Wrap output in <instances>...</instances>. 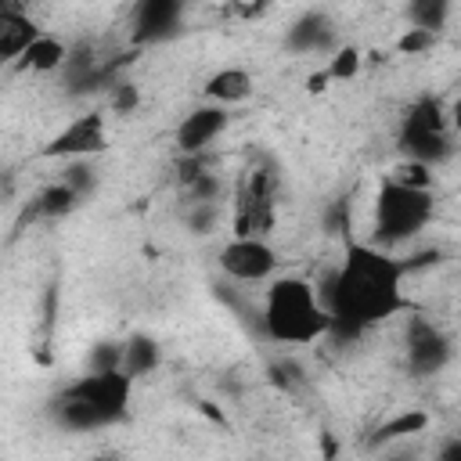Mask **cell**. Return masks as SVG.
Here are the masks:
<instances>
[{"instance_id": "1", "label": "cell", "mask_w": 461, "mask_h": 461, "mask_svg": "<svg viewBox=\"0 0 461 461\" xmlns=\"http://www.w3.org/2000/svg\"><path fill=\"white\" fill-rule=\"evenodd\" d=\"M407 267L389 249H378L375 241H346L342 259L335 270L324 274L317 285L324 310L331 313V339L357 342L371 328L414 313L411 295L403 292Z\"/></svg>"}, {"instance_id": "2", "label": "cell", "mask_w": 461, "mask_h": 461, "mask_svg": "<svg viewBox=\"0 0 461 461\" xmlns=\"http://www.w3.org/2000/svg\"><path fill=\"white\" fill-rule=\"evenodd\" d=\"M263 335L277 346H310L328 339L331 313L321 303V292L303 274H277L263 292Z\"/></svg>"}, {"instance_id": "3", "label": "cell", "mask_w": 461, "mask_h": 461, "mask_svg": "<svg viewBox=\"0 0 461 461\" xmlns=\"http://www.w3.org/2000/svg\"><path fill=\"white\" fill-rule=\"evenodd\" d=\"M432 216H436L432 191H411V187H400L396 180L382 176L378 194H375V209H371L375 245L378 249L411 245L432 223Z\"/></svg>"}, {"instance_id": "4", "label": "cell", "mask_w": 461, "mask_h": 461, "mask_svg": "<svg viewBox=\"0 0 461 461\" xmlns=\"http://www.w3.org/2000/svg\"><path fill=\"white\" fill-rule=\"evenodd\" d=\"M396 144L403 151V158L425 162V166H443L454 155L450 144V119H447V104L432 94H421L414 104H407L403 119H400V133Z\"/></svg>"}, {"instance_id": "5", "label": "cell", "mask_w": 461, "mask_h": 461, "mask_svg": "<svg viewBox=\"0 0 461 461\" xmlns=\"http://www.w3.org/2000/svg\"><path fill=\"white\" fill-rule=\"evenodd\" d=\"M61 396L68 400H79L86 407H94L104 425H122L130 418V400H133V378L126 371H86L79 375L76 382H68L61 389Z\"/></svg>"}, {"instance_id": "6", "label": "cell", "mask_w": 461, "mask_h": 461, "mask_svg": "<svg viewBox=\"0 0 461 461\" xmlns=\"http://www.w3.org/2000/svg\"><path fill=\"white\" fill-rule=\"evenodd\" d=\"M108 151V115L101 108H90L76 119H68L43 148L40 158H58V162H83L94 155Z\"/></svg>"}, {"instance_id": "7", "label": "cell", "mask_w": 461, "mask_h": 461, "mask_svg": "<svg viewBox=\"0 0 461 461\" xmlns=\"http://www.w3.org/2000/svg\"><path fill=\"white\" fill-rule=\"evenodd\" d=\"M216 267L223 277L241 285H270L281 270V256L267 238H230L216 252Z\"/></svg>"}, {"instance_id": "8", "label": "cell", "mask_w": 461, "mask_h": 461, "mask_svg": "<svg viewBox=\"0 0 461 461\" xmlns=\"http://www.w3.org/2000/svg\"><path fill=\"white\" fill-rule=\"evenodd\" d=\"M454 360V339L432 324L421 313H411L403 324V364L414 378H429L439 375L447 364Z\"/></svg>"}, {"instance_id": "9", "label": "cell", "mask_w": 461, "mask_h": 461, "mask_svg": "<svg viewBox=\"0 0 461 461\" xmlns=\"http://www.w3.org/2000/svg\"><path fill=\"white\" fill-rule=\"evenodd\" d=\"M230 130V108H220V104H198L191 108L176 133H173V144H176V155H205L223 133Z\"/></svg>"}, {"instance_id": "10", "label": "cell", "mask_w": 461, "mask_h": 461, "mask_svg": "<svg viewBox=\"0 0 461 461\" xmlns=\"http://www.w3.org/2000/svg\"><path fill=\"white\" fill-rule=\"evenodd\" d=\"M184 22V4L180 0H140L130 14V43L133 47H151L180 32Z\"/></svg>"}, {"instance_id": "11", "label": "cell", "mask_w": 461, "mask_h": 461, "mask_svg": "<svg viewBox=\"0 0 461 461\" xmlns=\"http://www.w3.org/2000/svg\"><path fill=\"white\" fill-rule=\"evenodd\" d=\"M285 47L292 54H335L342 43H339V32H335V22L324 14V11H303L288 32H285Z\"/></svg>"}, {"instance_id": "12", "label": "cell", "mask_w": 461, "mask_h": 461, "mask_svg": "<svg viewBox=\"0 0 461 461\" xmlns=\"http://www.w3.org/2000/svg\"><path fill=\"white\" fill-rule=\"evenodd\" d=\"M43 36V29L29 18V11H22V4H0V61L4 65H18L22 54Z\"/></svg>"}, {"instance_id": "13", "label": "cell", "mask_w": 461, "mask_h": 461, "mask_svg": "<svg viewBox=\"0 0 461 461\" xmlns=\"http://www.w3.org/2000/svg\"><path fill=\"white\" fill-rule=\"evenodd\" d=\"M252 94H256V79H252V72L241 68V65L216 68V72L202 83L205 104H220V108H238V104H245Z\"/></svg>"}, {"instance_id": "14", "label": "cell", "mask_w": 461, "mask_h": 461, "mask_svg": "<svg viewBox=\"0 0 461 461\" xmlns=\"http://www.w3.org/2000/svg\"><path fill=\"white\" fill-rule=\"evenodd\" d=\"M429 425H432V414H429V411H421V407H407V411H400V414L385 418L382 425H375V432L367 436V447L382 450V447L403 443V439H411V436L425 432Z\"/></svg>"}, {"instance_id": "15", "label": "cell", "mask_w": 461, "mask_h": 461, "mask_svg": "<svg viewBox=\"0 0 461 461\" xmlns=\"http://www.w3.org/2000/svg\"><path fill=\"white\" fill-rule=\"evenodd\" d=\"M162 364V346L155 335L148 331H133L130 339H122V371L137 382L144 375H155Z\"/></svg>"}, {"instance_id": "16", "label": "cell", "mask_w": 461, "mask_h": 461, "mask_svg": "<svg viewBox=\"0 0 461 461\" xmlns=\"http://www.w3.org/2000/svg\"><path fill=\"white\" fill-rule=\"evenodd\" d=\"M79 194L65 184V180H50L47 187H40L36 191V198H32V205H29V216H40V220H65V216H72L76 209H79Z\"/></svg>"}, {"instance_id": "17", "label": "cell", "mask_w": 461, "mask_h": 461, "mask_svg": "<svg viewBox=\"0 0 461 461\" xmlns=\"http://www.w3.org/2000/svg\"><path fill=\"white\" fill-rule=\"evenodd\" d=\"M65 61H68V43L61 40V36H50V32H43L25 54H22V61H18V68H25V72H40V76H47V72H61L65 68Z\"/></svg>"}, {"instance_id": "18", "label": "cell", "mask_w": 461, "mask_h": 461, "mask_svg": "<svg viewBox=\"0 0 461 461\" xmlns=\"http://www.w3.org/2000/svg\"><path fill=\"white\" fill-rule=\"evenodd\" d=\"M50 414H54V421H58L65 432H94V429H108L104 418H101L94 407H86V403H79V400H68V396H61V393H58Z\"/></svg>"}, {"instance_id": "19", "label": "cell", "mask_w": 461, "mask_h": 461, "mask_svg": "<svg viewBox=\"0 0 461 461\" xmlns=\"http://www.w3.org/2000/svg\"><path fill=\"white\" fill-rule=\"evenodd\" d=\"M403 18L411 29H425V32H439L450 22V0H411L403 7Z\"/></svg>"}, {"instance_id": "20", "label": "cell", "mask_w": 461, "mask_h": 461, "mask_svg": "<svg viewBox=\"0 0 461 461\" xmlns=\"http://www.w3.org/2000/svg\"><path fill=\"white\" fill-rule=\"evenodd\" d=\"M223 194H227V180H223L216 169L202 173L194 184L184 187V202H187V205H220Z\"/></svg>"}, {"instance_id": "21", "label": "cell", "mask_w": 461, "mask_h": 461, "mask_svg": "<svg viewBox=\"0 0 461 461\" xmlns=\"http://www.w3.org/2000/svg\"><path fill=\"white\" fill-rule=\"evenodd\" d=\"M364 50L360 47H353V43H342L331 58H328V76H331V83H349V79H357L360 76V68H364Z\"/></svg>"}, {"instance_id": "22", "label": "cell", "mask_w": 461, "mask_h": 461, "mask_svg": "<svg viewBox=\"0 0 461 461\" xmlns=\"http://www.w3.org/2000/svg\"><path fill=\"white\" fill-rule=\"evenodd\" d=\"M385 176H389V180H396L400 187H411V191H432V187H436V173H432V166L414 162V158L396 162Z\"/></svg>"}, {"instance_id": "23", "label": "cell", "mask_w": 461, "mask_h": 461, "mask_svg": "<svg viewBox=\"0 0 461 461\" xmlns=\"http://www.w3.org/2000/svg\"><path fill=\"white\" fill-rule=\"evenodd\" d=\"M267 378H270L277 389L295 393V389L306 382V371H303V364H299L295 357H277V360L267 364Z\"/></svg>"}, {"instance_id": "24", "label": "cell", "mask_w": 461, "mask_h": 461, "mask_svg": "<svg viewBox=\"0 0 461 461\" xmlns=\"http://www.w3.org/2000/svg\"><path fill=\"white\" fill-rule=\"evenodd\" d=\"M58 180H65L79 198H90V194L97 191V169L90 166V158H83V162H65V169H61Z\"/></svg>"}, {"instance_id": "25", "label": "cell", "mask_w": 461, "mask_h": 461, "mask_svg": "<svg viewBox=\"0 0 461 461\" xmlns=\"http://www.w3.org/2000/svg\"><path fill=\"white\" fill-rule=\"evenodd\" d=\"M349 223H353V205H349V194H339L324 205L321 212V227L324 234H349Z\"/></svg>"}, {"instance_id": "26", "label": "cell", "mask_w": 461, "mask_h": 461, "mask_svg": "<svg viewBox=\"0 0 461 461\" xmlns=\"http://www.w3.org/2000/svg\"><path fill=\"white\" fill-rule=\"evenodd\" d=\"M108 108H112L115 115H133V112L140 108V90H137V83L119 76V79L108 86Z\"/></svg>"}, {"instance_id": "27", "label": "cell", "mask_w": 461, "mask_h": 461, "mask_svg": "<svg viewBox=\"0 0 461 461\" xmlns=\"http://www.w3.org/2000/svg\"><path fill=\"white\" fill-rule=\"evenodd\" d=\"M184 227L194 238H209L220 227V205H187L184 209Z\"/></svg>"}, {"instance_id": "28", "label": "cell", "mask_w": 461, "mask_h": 461, "mask_svg": "<svg viewBox=\"0 0 461 461\" xmlns=\"http://www.w3.org/2000/svg\"><path fill=\"white\" fill-rule=\"evenodd\" d=\"M436 43H439V32L403 29V32L396 36V54H403V58H421V54H429Z\"/></svg>"}, {"instance_id": "29", "label": "cell", "mask_w": 461, "mask_h": 461, "mask_svg": "<svg viewBox=\"0 0 461 461\" xmlns=\"http://www.w3.org/2000/svg\"><path fill=\"white\" fill-rule=\"evenodd\" d=\"M86 371H122V342H97L86 357Z\"/></svg>"}, {"instance_id": "30", "label": "cell", "mask_w": 461, "mask_h": 461, "mask_svg": "<svg viewBox=\"0 0 461 461\" xmlns=\"http://www.w3.org/2000/svg\"><path fill=\"white\" fill-rule=\"evenodd\" d=\"M403 259V267H407V274H414V270H429V267H439L443 263V249H436V245H429V249H418V252H407V256H400Z\"/></svg>"}, {"instance_id": "31", "label": "cell", "mask_w": 461, "mask_h": 461, "mask_svg": "<svg viewBox=\"0 0 461 461\" xmlns=\"http://www.w3.org/2000/svg\"><path fill=\"white\" fill-rule=\"evenodd\" d=\"M331 86V76H328V68H313L310 76H306V94H324Z\"/></svg>"}, {"instance_id": "32", "label": "cell", "mask_w": 461, "mask_h": 461, "mask_svg": "<svg viewBox=\"0 0 461 461\" xmlns=\"http://www.w3.org/2000/svg\"><path fill=\"white\" fill-rule=\"evenodd\" d=\"M436 461H461V436L443 439L439 450H436Z\"/></svg>"}, {"instance_id": "33", "label": "cell", "mask_w": 461, "mask_h": 461, "mask_svg": "<svg viewBox=\"0 0 461 461\" xmlns=\"http://www.w3.org/2000/svg\"><path fill=\"white\" fill-rule=\"evenodd\" d=\"M447 119H450V133H457V137H461V94L447 104Z\"/></svg>"}, {"instance_id": "34", "label": "cell", "mask_w": 461, "mask_h": 461, "mask_svg": "<svg viewBox=\"0 0 461 461\" xmlns=\"http://www.w3.org/2000/svg\"><path fill=\"white\" fill-rule=\"evenodd\" d=\"M238 14H245V18H259V14H267L270 11V4H241V7H234Z\"/></svg>"}, {"instance_id": "35", "label": "cell", "mask_w": 461, "mask_h": 461, "mask_svg": "<svg viewBox=\"0 0 461 461\" xmlns=\"http://www.w3.org/2000/svg\"><path fill=\"white\" fill-rule=\"evenodd\" d=\"M317 439H321V447H324V461H335V439H331V432L324 429Z\"/></svg>"}, {"instance_id": "36", "label": "cell", "mask_w": 461, "mask_h": 461, "mask_svg": "<svg viewBox=\"0 0 461 461\" xmlns=\"http://www.w3.org/2000/svg\"><path fill=\"white\" fill-rule=\"evenodd\" d=\"M389 461H418V457H414V454H393Z\"/></svg>"}, {"instance_id": "37", "label": "cell", "mask_w": 461, "mask_h": 461, "mask_svg": "<svg viewBox=\"0 0 461 461\" xmlns=\"http://www.w3.org/2000/svg\"><path fill=\"white\" fill-rule=\"evenodd\" d=\"M90 461H119L115 454H97V457H90Z\"/></svg>"}]
</instances>
